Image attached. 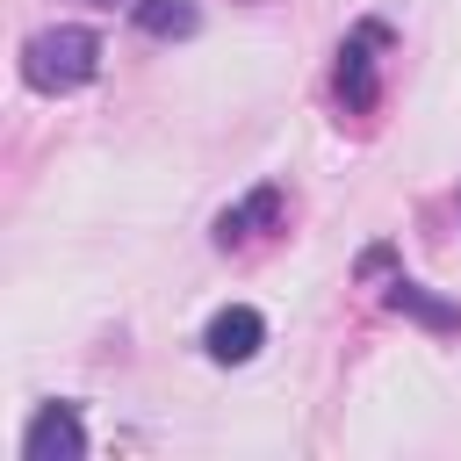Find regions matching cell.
Returning a JSON list of instances; mask_svg holds the SVG:
<instances>
[{"label":"cell","mask_w":461,"mask_h":461,"mask_svg":"<svg viewBox=\"0 0 461 461\" xmlns=\"http://www.w3.org/2000/svg\"><path fill=\"white\" fill-rule=\"evenodd\" d=\"M382 50H389V22H360L346 43H339V101L353 115H367L382 101Z\"/></svg>","instance_id":"2"},{"label":"cell","mask_w":461,"mask_h":461,"mask_svg":"<svg viewBox=\"0 0 461 461\" xmlns=\"http://www.w3.org/2000/svg\"><path fill=\"white\" fill-rule=\"evenodd\" d=\"M101 72V36L94 29H36L29 36V50H22V79L36 86V94H72V86H86Z\"/></svg>","instance_id":"1"},{"label":"cell","mask_w":461,"mask_h":461,"mask_svg":"<svg viewBox=\"0 0 461 461\" xmlns=\"http://www.w3.org/2000/svg\"><path fill=\"white\" fill-rule=\"evenodd\" d=\"M274 216H281V194H274V187H259V194H245L238 209H223V216H216V245H245V238H252L259 223H274Z\"/></svg>","instance_id":"5"},{"label":"cell","mask_w":461,"mask_h":461,"mask_svg":"<svg viewBox=\"0 0 461 461\" xmlns=\"http://www.w3.org/2000/svg\"><path fill=\"white\" fill-rule=\"evenodd\" d=\"M22 461H86V425L72 403H43L22 432Z\"/></svg>","instance_id":"3"},{"label":"cell","mask_w":461,"mask_h":461,"mask_svg":"<svg viewBox=\"0 0 461 461\" xmlns=\"http://www.w3.org/2000/svg\"><path fill=\"white\" fill-rule=\"evenodd\" d=\"M130 22H137L144 36H194V29H202L194 0H130Z\"/></svg>","instance_id":"6"},{"label":"cell","mask_w":461,"mask_h":461,"mask_svg":"<svg viewBox=\"0 0 461 461\" xmlns=\"http://www.w3.org/2000/svg\"><path fill=\"white\" fill-rule=\"evenodd\" d=\"M389 310H403V317H418V324H432V331H454V324H461V310H454V303L425 295V288H418V281H403V274L389 281Z\"/></svg>","instance_id":"7"},{"label":"cell","mask_w":461,"mask_h":461,"mask_svg":"<svg viewBox=\"0 0 461 461\" xmlns=\"http://www.w3.org/2000/svg\"><path fill=\"white\" fill-rule=\"evenodd\" d=\"M202 346H209V360H216V367H245V360L267 346V317H259L252 303H230V310H216V317H209Z\"/></svg>","instance_id":"4"},{"label":"cell","mask_w":461,"mask_h":461,"mask_svg":"<svg viewBox=\"0 0 461 461\" xmlns=\"http://www.w3.org/2000/svg\"><path fill=\"white\" fill-rule=\"evenodd\" d=\"M86 7H115V0H86Z\"/></svg>","instance_id":"8"}]
</instances>
